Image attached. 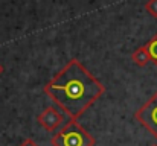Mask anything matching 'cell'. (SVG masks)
I'll return each mask as SVG.
<instances>
[{
  "label": "cell",
  "instance_id": "obj_7",
  "mask_svg": "<svg viewBox=\"0 0 157 146\" xmlns=\"http://www.w3.org/2000/svg\"><path fill=\"white\" fill-rule=\"evenodd\" d=\"M147 11L151 12V15L157 17V0H150L147 3Z\"/></svg>",
  "mask_w": 157,
  "mask_h": 146
},
{
  "label": "cell",
  "instance_id": "obj_1",
  "mask_svg": "<svg viewBox=\"0 0 157 146\" xmlns=\"http://www.w3.org/2000/svg\"><path fill=\"white\" fill-rule=\"evenodd\" d=\"M44 92L73 119L79 117L104 93L98 82L79 62L72 61L46 85Z\"/></svg>",
  "mask_w": 157,
  "mask_h": 146
},
{
  "label": "cell",
  "instance_id": "obj_8",
  "mask_svg": "<svg viewBox=\"0 0 157 146\" xmlns=\"http://www.w3.org/2000/svg\"><path fill=\"white\" fill-rule=\"evenodd\" d=\"M21 146H37V143H35V142H32V140H26V142H23V143H21Z\"/></svg>",
  "mask_w": 157,
  "mask_h": 146
},
{
  "label": "cell",
  "instance_id": "obj_6",
  "mask_svg": "<svg viewBox=\"0 0 157 146\" xmlns=\"http://www.w3.org/2000/svg\"><path fill=\"white\" fill-rule=\"evenodd\" d=\"M147 49H148V53H150V56H151V59L154 61L157 64V35L148 43V46H147Z\"/></svg>",
  "mask_w": 157,
  "mask_h": 146
},
{
  "label": "cell",
  "instance_id": "obj_4",
  "mask_svg": "<svg viewBox=\"0 0 157 146\" xmlns=\"http://www.w3.org/2000/svg\"><path fill=\"white\" fill-rule=\"evenodd\" d=\"M38 122L48 129V131H53L56 129L63 122H64V114L59 113L55 108H48L44 110L40 116H38Z\"/></svg>",
  "mask_w": 157,
  "mask_h": 146
},
{
  "label": "cell",
  "instance_id": "obj_3",
  "mask_svg": "<svg viewBox=\"0 0 157 146\" xmlns=\"http://www.w3.org/2000/svg\"><path fill=\"white\" fill-rule=\"evenodd\" d=\"M136 119L157 139V92L137 110Z\"/></svg>",
  "mask_w": 157,
  "mask_h": 146
},
{
  "label": "cell",
  "instance_id": "obj_5",
  "mask_svg": "<svg viewBox=\"0 0 157 146\" xmlns=\"http://www.w3.org/2000/svg\"><path fill=\"white\" fill-rule=\"evenodd\" d=\"M150 59H151V56H150L147 47L137 49V50L133 53V61H134L137 66H145V64H148Z\"/></svg>",
  "mask_w": 157,
  "mask_h": 146
},
{
  "label": "cell",
  "instance_id": "obj_9",
  "mask_svg": "<svg viewBox=\"0 0 157 146\" xmlns=\"http://www.w3.org/2000/svg\"><path fill=\"white\" fill-rule=\"evenodd\" d=\"M154 146H157V145H154Z\"/></svg>",
  "mask_w": 157,
  "mask_h": 146
},
{
  "label": "cell",
  "instance_id": "obj_2",
  "mask_svg": "<svg viewBox=\"0 0 157 146\" xmlns=\"http://www.w3.org/2000/svg\"><path fill=\"white\" fill-rule=\"evenodd\" d=\"M52 143L53 146H93L95 139L76 122H70L53 137Z\"/></svg>",
  "mask_w": 157,
  "mask_h": 146
}]
</instances>
